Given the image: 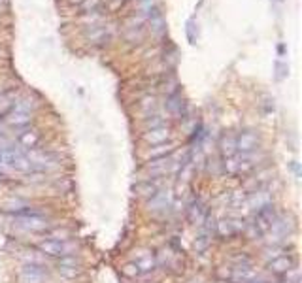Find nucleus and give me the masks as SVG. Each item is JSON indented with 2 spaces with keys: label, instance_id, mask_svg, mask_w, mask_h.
Segmentation results:
<instances>
[{
  "label": "nucleus",
  "instance_id": "obj_1",
  "mask_svg": "<svg viewBox=\"0 0 302 283\" xmlns=\"http://www.w3.org/2000/svg\"><path fill=\"white\" fill-rule=\"evenodd\" d=\"M15 221H17L19 227H23L25 230H31V232H42L48 228L50 221H48V217L43 216L42 211H38V209H29V208H23L15 211Z\"/></svg>",
  "mask_w": 302,
  "mask_h": 283
},
{
  "label": "nucleus",
  "instance_id": "obj_2",
  "mask_svg": "<svg viewBox=\"0 0 302 283\" xmlns=\"http://www.w3.org/2000/svg\"><path fill=\"white\" fill-rule=\"evenodd\" d=\"M27 159L31 160V164L34 167V170H48L59 164V157L55 153H51L48 149H38L32 148L29 149V153L25 155Z\"/></svg>",
  "mask_w": 302,
  "mask_h": 283
},
{
  "label": "nucleus",
  "instance_id": "obj_3",
  "mask_svg": "<svg viewBox=\"0 0 302 283\" xmlns=\"http://www.w3.org/2000/svg\"><path fill=\"white\" fill-rule=\"evenodd\" d=\"M48 281V270L40 263H27L19 270V283H45Z\"/></svg>",
  "mask_w": 302,
  "mask_h": 283
},
{
  "label": "nucleus",
  "instance_id": "obj_4",
  "mask_svg": "<svg viewBox=\"0 0 302 283\" xmlns=\"http://www.w3.org/2000/svg\"><path fill=\"white\" fill-rule=\"evenodd\" d=\"M38 249L43 253V255H50V257H66V255H72V246H68L66 242L61 240H53V238H48V240H42L38 244Z\"/></svg>",
  "mask_w": 302,
  "mask_h": 283
},
{
  "label": "nucleus",
  "instance_id": "obj_5",
  "mask_svg": "<svg viewBox=\"0 0 302 283\" xmlns=\"http://www.w3.org/2000/svg\"><path fill=\"white\" fill-rule=\"evenodd\" d=\"M276 219V211H274V206L268 204L265 208L257 209V216H255V223H253V228L257 230V234H265L270 230L272 223Z\"/></svg>",
  "mask_w": 302,
  "mask_h": 283
},
{
  "label": "nucleus",
  "instance_id": "obj_6",
  "mask_svg": "<svg viewBox=\"0 0 302 283\" xmlns=\"http://www.w3.org/2000/svg\"><path fill=\"white\" fill-rule=\"evenodd\" d=\"M57 270H59V274L62 277L74 279V277H78L83 272V266H81L80 258H76L74 255H66V257H61Z\"/></svg>",
  "mask_w": 302,
  "mask_h": 283
},
{
  "label": "nucleus",
  "instance_id": "obj_7",
  "mask_svg": "<svg viewBox=\"0 0 302 283\" xmlns=\"http://www.w3.org/2000/svg\"><path fill=\"white\" fill-rule=\"evenodd\" d=\"M259 134L255 130H242L240 134L236 136V151L240 153H253L259 148Z\"/></svg>",
  "mask_w": 302,
  "mask_h": 283
},
{
  "label": "nucleus",
  "instance_id": "obj_8",
  "mask_svg": "<svg viewBox=\"0 0 302 283\" xmlns=\"http://www.w3.org/2000/svg\"><path fill=\"white\" fill-rule=\"evenodd\" d=\"M244 225H240L238 219H221L217 223V234L223 236V238H230V236H236L240 232Z\"/></svg>",
  "mask_w": 302,
  "mask_h": 283
},
{
  "label": "nucleus",
  "instance_id": "obj_9",
  "mask_svg": "<svg viewBox=\"0 0 302 283\" xmlns=\"http://www.w3.org/2000/svg\"><path fill=\"white\" fill-rule=\"evenodd\" d=\"M144 140L148 142L149 146H159V144H165V142L170 140V130L168 127H159V129H149L146 134H144Z\"/></svg>",
  "mask_w": 302,
  "mask_h": 283
},
{
  "label": "nucleus",
  "instance_id": "obj_10",
  "mask_svg": "<svg viewBox=\"0 0 302 283\" xmlns=\"http://www.w3.org/2000/svg\"><path fill=\"white\" fill-rule=\"evenodd\" d=\"M246 204L251 209H261V208H265V206H268V204H272V197L268 191H253L251 195L247 197Z\"/></svg>",
  "mask_w": 302,
  "mask_h": 283
},
{
  "label": "nucleus",
  "instance_id": "obj_11",
  "mask_svg": "<svg viewBox=\"0 0 302 283\" xmlns=\"http://www.w3.org/2000/svg\"><path fill=\"white\" fill-rule=\"evenodd\" d=\"M272 272H276V274H287L291 268H295V261L287 255H280V257L272 258L270 263H268Z\"/></svg>",
  "mask_w": 302,
  "mask_h": 283
},
{
  "label": "nucleus",
  "instance_id": "obj_12",
  "mask_svg": "<svg viewBox=\"0 0 302 283\" xmlns=\"http://www.w3.org/2000/svg\"><path fill=\"white\" fill-rule=\"evenodd\" d=\"M136 195H140V197H148L151 198L153 195L160 191V185L159 181H155V179H148V181H140V183L134 187Z\"/></svg>",
  "mask_w": 302,
  "mask_h": 283
},
{
  "label": "nucleus",
  "instance_id": "obj_13",
  "mask_svg": "<svg viewBox=\"0 0 302 283\" xmlns=\"http://www.w3.org/2000/svg\"><path fill=\"white\" fill-rule=\"evenodd\" d=\"M40 132H38L36 129H31V130H23V132H19L17 134V142L21 144V146H25V148L32 149L36 148L38 144H40Z\"/></svg>",
  "mask_w": 302,
  "mask_h": 283
},
{
  "label": "nucleus",
  "instance_id": "obj_14",
  "mask_svg": "<svg viewBox=\"0 0 302 283\" xmlns=\"http://www.w3.org/2000/svg\"><path fill=\"white\" fill-rule=\"evenodd\" d=\"M174 153V144L170 142H165V144H159V146H151V149L148 151V159H165V157H170Z\"/></svg>",
  "mask_w": 302,
  "mask_h": 283
},
{
  "label": "nucleus",
  "instance_id": "obj_15",
  "mask_svg": "<svg viewBox=\"0 0 302 283\" xmlns=\"http://www.w3.org/2000/svg\"><path fill=\"white\" fill-rule=\"evenodd\" d=\"M206 216H208V211H206V208H204V204L200 202V200H195V202L191 204V208H189V219H191V223H195V225H202Z\"/></svg>",
  "mask_w": 302,
  "mask_h": 283
},
{
  "label": "nucleus",
  "instance_id": "obj_16",
  "mask_svg": "<svg viewBox=\"0 0 302 283\" xmlns=\"http://www.w3.org/2000/svg\"><path fill=\"white\" fill-rule=\"evenodd\" d=\"M167 110L176 117H181L185 113V102L179 95H170L167 102Z\"/></svg>",
  "mask_w": 302,
  "mask_h": 283
},
{
  "label": "nucleus",
  "instance_id": "obj_17",
  "mask_svg": "<svg viewBox=\"0 0 302 283\" xmlns=\"http://www.w3.org/2000/svg\"><path fill=\"white\" fill-rule=\"evenodd\" d=\"M168 168H170V157H165V159H153L149 162L148 167V172L151 176H162V174L168 172Z\"/></svg>",
  "mask_w": 302,
  "mask_h": 283
},
{
  "label": "nucleus",
  "instance_id": "obj_18",
  "mask_svg": "<svg viewBox=\"0 0 302 283\" xmlns=\"http://www.w3.org/2000/svg\"><path fill=\"white\" fill-rule=\"evenodd\" d=\"M219 148H221V153L225 155V159H227V157H233V155H236V153H238V151H236V136L225 134L221 138V142H219Z\"/></svg>",
  "mask_w": 302,
  "mask_h": 283
},
{
  "label": "nucleus",
  "instance_id": "obj_19",
  "mask_svg": "<svg viewBox=\"0 0 302 283\" xmlns=\"http://www.w3.org/2000/svg\"><path fill=\"white\" fill-rule=\"evenodd\" d=\"M170 206V197H168L167 193L159 191L157 195H153V197L149 198V209H153V211H157V209H165Z\"/></svg>",
  "mask_w": 302,
  "mask_h": 283
},
{
  "label": "nucleus",
  "instance_id": "obj_20",
  "mask_svg": "<svg viewBox=\"0 0 302 283\" xmlns=\"http://www.w3.org/2000/svg\"><path fill=\"white\" fill-rule=\"evenodd\" d=\"M13 97H15V92L13 91H6V92H0V115H4L10 108L13 106Z\"/></svg>",
  "mask_w": 302,
  "mask_h": 283
},
{
  "label": "nucleus",
  "instance_id": "obj_21",
  "mask_svg": "<svg viewBox=\"0 0 302 283\" xmlns=\"http://www.w3.org/2000/svg\"><path fill=\"white\" fill-rule=\"evenodd\" d=\"M136 266H138V270L140 272H149L155 268V258L151 253H148V255H144L142 258H138L136 261Z\"/></svg>",
  "mask_w": 302,
  "mask_h": 283
},
{
  "label": "nucleus",
  "instance_id": "obj_22",
  "mask_svg": "<svg viewBox=\"0 0 302 283\" xmlns=\"http://www.w3.org/2000/svg\"><path fill=\"white\" fill-rule=\"evenodd\" d=\"M208 244H210V234H208V232H202L197 238V240H195V247H197V251H202V249H206V247H208Z\"/></svg>",
  "mask_w": 302,
  "mask_h": 283
},
{
  "label": "nucleus",
  "instance_id": "obj_23",
  "mask_svg": "<svg viewBox=\"0 0 302 283\" xmlns=\"http://www.w3.org/2000/svg\"><path fill=\"white\" fill-rule=\"evenodd\" d=\"M146 125H148V129H159V127H165V119L159 115H153L151 119L146 121Z\"/></svg>",
  "mask_w": 302,
  "mask_h": 283
},
{
  "label": "nucleus",
  "instance_id": "obj_24",
  "mask_svg": "<svg viewBox=\"0 0 302 283\" xmlns=\"http://www.w3.org/2000/svg\"><path fill=\"white\" fill-rule=\"evenodd\" d=\"M68 236H70V234H68V230H64V228H57V230H53V232H51V238H53V240L66 242Z\"/></svg>",
  "mask_w": 302,
  "mask_h": 283
},
{
  "label": "nucleus",
  "instance_id": "obj_25",
  "mask_svg": "<svg viewBox=\"0 0 302 283\" xmlns=\"http://www.w3.org/2000/svg\"><path fill=\"white\" fill-rule=\"evenodd\" d=\"M125 272H127L129 276H138V274H140V270H138V266H136V263H130V265L125 266Z\"/></svg>",
  "mask_w": 302,
  "mask_h": 283
}]
</instances>
